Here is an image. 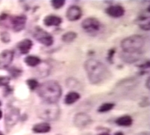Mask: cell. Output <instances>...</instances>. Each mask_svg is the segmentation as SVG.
<instances>
[{"label": "cell", "mask_w": 150, "mask_h": 135, "mask_svg": "<svg viewBox=\"0 0 150 135\" xmlns=\"http://www.w3.org/2000/svg\"><path fill=\"white\" fill-rule=\"evenodd\" d=\"M84 69L86 72L89 82L94 85L104 82L110 77L108 68L98 60L90 59L84 63Z\"/></svg>", "instance_id": "6da1fadb"}, {"label": "cell", "mask_w": 150, "mask_h": 135, "mask_svg": "<svg viewBox=\"0 0 150 135\" xmlns=\"http://www.w3.org/2000/svg\"><path fill=\"white\" fill-rule=\"evenodd\" d=\"M37 93L43 102L57 103L62 95V89L57 81H48L39 85Z\"/></svg>", "instance_id": "7a4b0ae2"}, {"label": "cell", "mask_w": 150, "mask_h": 135, "mask_svg": "<svg viewBox=\"0 0 150 135\" xmlns=\"http://www.w3.org/2000/svg\"><path fill=\"white\" fill-rule=\"evenodd\" d=\"M145 38L140 35H133L124 38L121 42L122 53L131 54H142L145 46Z\"/></svg>", "instance_id": "3957f363"}, {"label": "cell", "mask_w": 150, "mask_h": 135, "mask_svg": "<svg viewBox=\"0 0 150 135\" xmlns=\"http://www.w3.org/2000/svg\"><path fill=\"white\" fill-rule=\"evenodd\" d=\"M60 108L56 103L42 102L36 110L37 116L45 121H55L60 115Z\"/></svg>", "instance_id": "277c9868"}, {"label": "cell", "mask_w": 150, "mask_h": 135, "mask_svg": "<svg viewBox=\"0 0 150 135\" xmlns=\"http://www.w3.org/2000/svg\"><path fill=\"white\" fill-rule=\"evenodd\" d=\"M33 35L35 39L39 42L40 44L44 46L50 47L53 45L54 39L51 34H50L48 32L45 31V29L40 26H36L33 30Z\"/></svg>", "instance_id": "5b68a950"}, {"label": "cell", "mask_w": 150, "mask_h": 135, "mask_svg": "<svg viewBox=\"0 0 150 135\" xmlns=\"http://www.w3.org/2000/svg\"><path fill=\"white\" fill-rule=\"evenodd\" d=\"M21 111L15 107H8L5 116V123L7 128H12L20 119Z\"/></svg>", "instance_id": "8992f818"}, {"label": "cell", "mask_w": 150, "mask_h": 135, "mask_svg": "<svg viewBox=\"0 0 150 135\" xmlns=\"http://www.w3.org/2000/svg\"><path fill=\"white\" fill-rule=\"evenodd\" d=\"M81 26L87 33L94 35L100 31L101 24L100 21L95 17H87L82 22Z\"/></svg>", "instance_id": "52a82bcc"}, {"label": "cell", "mask_w": 150, "mask_h": 135, "mask_svg": "<svg viewBox=\"0 0 150 135\" xmlns=\"http://www.w3.org/2000/svg\"><path fill=\"white\" fill-rule=\"evenodd\" d=\"M9 24L11 29L15 33L21 32L25 28L27 21V17L24 14L11 16L8 17Z\"/></svg>", "instance_id": "ba28073f"}, {"label": "cell", "mask_w": 150, "mask_h": 135, "mask_svg": "<svg viewBox=\"0 0 150 135\" xmlns=\"http://www.w3.org/2000/svg\"><path fill=\"white\" fill-rule=\"evenodd\" d=\"M14 57V51L10 50H5L0 53V70L7 69L11 62H13Z\"/></svg>", "instance_id": "9c48e42d"}, {"label": "cell", "mask_w": 150, "mask_h": 135, "mask_svg": "<svg viewBox=\"0 0 150 135\" xmlns=\"http://www.w3.org/2000/svg\"><path fill=\"white\" fill-rule=\"evenodd\" d=\"M91 123H92V118L85 113H78L74 117V124L77 128H86Z\"/></svg>", "instance_id": "30bf717a"}, {"label": "cell", "mask_w": 150, "mask_h": 135, "mask_svg": "<svg viewBox=\"0 0 150 135\" xmlns=\"http://www.w3.org/2000/svg\"><path fill=\"white\" fill-rule=\"evenodd\" d=\"M149 11V8H148L143 14H141L137 17V24L138 25L140 29L145 31H149L150 29Z\"/></svg>", "instance_id": "8fae6325"}, {"label": "cell", "mask_w": 150, "mask_h": 135, "mask_svg": "<svg viewBox=\"0 0 150 135\" xmlns=\"http://www.w3.org/2000/svg\"><path fill=\"white\" fill-rule=\"evenodd\" d=\"M83 11L79 6L71 5L66 11V17L69 21H77L82 17Z\"/></svg>", "instance_id": "7c38bea8"}, {"label": "cell", "mask_w": 150, "mask_h": 135, "mask_svg": "<svg viewBox=\"0 0 150 135\" xmlns=\"http://www.w3.org/2000/svg\"><path fill=\"white\" fill-rule=\"evenodd\" d=\"M106 14L113 18H120L125 14L124 8L120 5H112L108 7L105 10Z\"/></svg>", "instance_id": "4fadbf2b"}, {"label": "cell", "mask_w": 150, "mask_h": 135, "mask_svg": "<svg viewBox=\"0 0 150 135\" xmlns=\"http://www.w3.org/2000/svg\"><path fill=\"white\" fill-rule=\"evenodd\" d=\"M33 46V41L30 39H23L17 45V48L22 55H26L29 53Z\"/></svg>", "instance_id": "5bb4252c"}, {"label": "cell", "mask_w": 150, "mask_h": 135, "mask_svg": "<svg viewBox=\"0 0 150 135\" xmlns=\"http://www.w3.org/2000/svg\"><path fill=\"white\" fill-rule=\"evenodd\" d=\"M43 23L46 26H59L61 25L62 23V19L59 16L53 15H47L45 17V19L43 20Z\"/></svg>", "instance_id": "9a60e30c"}, {"label": "cell", "mask_w": 150, "mask_h": 135, "mask_svg": "<svg viewBox=\"0 0 150 135\" xmlns=\"http://www.w3.org/2000/svg\"><path fill=\"white\" fill-rule=\"evenodd\" d=\"M32 130L35 134H46L50 131L51 126L48 122H43L33 125Z\"/></svg>", "instance_id": "2e32d148"}, {"label": "cell", "mask_w": 150, "mask_h": 135, "mask_svg": "<svg viewBox=\"0 0 150 135\" xmlns=\"http://www.w3.org/2000/svg\"><path fill=\"white\" fill-rule=\"evenodd\" d=\"M115 123L121 127H130L133 124V119L129 115H124L116 119Z\"/></svg>", "instance_id": "e0dca14e"}, {"label": "cell", "mask_w": 150, "mask_h": 135, "mask_svg": "<svg viewBox=\"0 0 150 135\" xmlns=\"http://www.w3.org/2000/svg\"><path fill=\"white\" fill-rule=\"evenodd\" d=\"M80 98V95L78 93L74 92V91H71L65 95V98H64V103L67 105H71V104H73L75 102H77Z\"/></svg>", "instance_id": "ac0fdd59"}, {"label": "cell", "mask_w": 150, "mask_h": 135, "mask_svg": "<svg viewBox=\"0 0 150 135\" xmlns=\"http://www.w3.org/2000/svg\"><path fill=\"white\" fill-rule=\"evenodd\" d=\"M24 62L29 67L32 68H35V67L38 66L41 63V59L39 57H36V56H27L26 58L24 59Z\"/></svg>", "instance_id": "d6986e66"}, {"label": "cell", "mask_w": 150, "mask_h": 135, "mask_svg": "<svg viewBox=\"0 0 150 135\" xmlns=\"http://www.w3.org/2000/svg\"><path fill=\"white\" fill-rule=\"evenodd\" d=\"M140 56H141L140 54H131V53H122V54L120 55V57L125 62L131 64L137 62L139 59H140Z\"/></svg>", "instance_id": "ffe728a7"}, {"label": "cell", "mask_w": 150, "mask_h": 135, "mask_svg": "<svg viewBox=\"0 0 150 135\" xmlns=\"http://www.w3.org/2000/svg\"><path fill=\"white\" fill-rule=\"evenodd\" d=\"M77 37V34L74 32H68L65 33L62 37V40L65 43H71L74 41Z\"/></svg>", "instance_id": "44dd1931"}, {"label": "cell", "mask_w": 150, "mask_h": 135, "mask_svg": "<svg viewBox=\"0 0 150 135\" xmlns=\"http://www.w3.org/2000/svg\"><path fill=\"white\" fill-rule=\"evenodd\" d=\"M114 107V103H104V104H101V106L99 107L98 109V112H99V113H106V112H108L113 109Z\"/></svg>", "instance_id": "7402d4cb"}, {"label": "cell", "mask_w": 150, "mask_h": 135, "mask_svg": "<svg viewBox=\"0 0 150 135\" xmlns=\"http://www.w3.org/2000/svg\"><path fill=\"white\" fill-rule=\"evenodd\" d=\"M8 73L10 74V77H12V78H18L21 76L23 71L21 69H20L19 68L15 66L11 67L10 69H8Z\"/></svg>", "instance_id": "603a6c76"}, {"label": "cell", "mask_w": 150, "mask_h": 135, "mask_svg": "<svg viewBox=\"0 0 150 135\" xmlns=\"http://www.w3.org/2000/svg\"><path fill=\"white\" fill-rule=\"evenodd\" d=\"M26 84L29 86V89L31 91H33V92L35 90H37L38 87L39 86V83H38V81L34 78L28 79L27 81H26Z\"/></svg>", "instance_id": "cb8c5ba5"}, {"label": "cell", "mask_w": 150, "mask_h": 135, "mask_svg": "<svg viewBox=\"0 0 150 135\" xmlns=\"http://www.w3.org/2000/svg\"><path fill=\"white\" fill-rule=\"evenodd\" d=\"M52 7L54 9H60L63 7L65 4V0H53L50 2Z\"/></svg>", "instance_id": "d4e9b609"}, {"label": "cell", "mask_w": 150, "mask_h": 135, "mask_svg": "<svg viewBox=\"0 0 150 135\" xmlns=\"http://www.w3.org/2000/svg\"><path fill=\"white\" fill-rule=\"evenodd\" d=\"M0 39L5 44H8L11 41V35L8 32L3 31L0 33Z\"/></svg>", "instance_id": "484cf974"}, {"label": "cell", "mask_w": 150, "mask_h": 135, "mask_svg": "<svg viewBox=\"0 0 150 135\" xmlns=\"http://www.w3.org/2000/svg\"><path fill=\"white\" fill-rule=\"evenodd\" d=\"M11 77L8 76H0V87H6L9 86Z\"/></svg>", "instance_id": "4316f807"}, {"label": "cell", "mask_w": 150, "mask_h": 135, "mask_svg": "<svg viewBox=\"0 0 150 135\" xmlns=\"http://www.w3.org/2000/svg\"><path fill=\"white\" fill-rule=\"evenodd\" d=\"M13 93V88L10 85L5 87V89H4V95L5 96H8L9 95H11V93Z\"/></svg>", "instance_id": "83f0119b"}, {"label": "cell", "mask_w": 150, "mask_h": 135, "mask_svg": "<svg viewBox=\"0 0 150 135\" xmlns=\"http://www.w3.org/2000/svg\"><path fill=\"white\" fill-rule=\"evenodd\" d=\"M140 106L142 107H148L149 105V98L146 97L144 98H143L141 101H140Z\"/></svg>", "instance_id": "f1b7e54d"}, {"label": "cell", "mask_w": 150, "mask_h": 135, "mask_svg": "<svg viewBox=\"0 0 150 135\" xmlns=\"http://www.w3.org/2000/svg\"><path fill=\"white\" fill-rule=\"evenodd\" d=\"M115 51H116V50H115V49H110V50L108 51V60H109V61H110V62H111V60H112V57L114 56Z\"/></svg>", "instance_id": "f546056e"}, {"label": "cell", "mask_w": 150, "mask_h": 135, "mask_svg": "<svg viewBox=\"0 0 150 135\" xmlns=\"http://www.w3.org/2000/svg\"><path fill=\"white\" fill-rule=\"evenodd\" d=\"M146 88L148 89H149V77L148 79H147V81H146Z\"/></svg>", "instance_id": "4dcf8cb0"}, {"label": "cell", "mask_w": 150, "mask_h": 135, "mask_svg": "<svg viewBox=\"0 0 150 135\" xmlns=\"http://www.w3.org/2000/svg\"><path fill=\"white\" fill-rule=\"evenodd\" d=\"M137 135H149V133H147V132H142V133L139 134Z\"/></svg>", "instance_id": "1f68e13d"}, {"label": "cell", "mask_w": 150, "mask_h": 135, "mask_svg": "<svg viewBox=\"0 0 150 135\" xmlns=\"http://www.w3.org/2000/svg\"><path fill=\"white\" fill-rule=\"evenodd\" d=\"M98 135H110V134L108 133V132H103V133L98 134Z\"/></svg>", "instance_id": "d6a6232c"}, {"label": "cell", "mask_w": 150, "mask_h": 135, "mask_svg": "<svg viewBox=\"0 0 150 135\" xmlns=\"http://www.w3.org/2000/svg\"><path fill=\"white\" fill-rule=\"evenodd\" d=\"M114 135H124V134H123L122 132H120V131H119V132H116V133Z\"/></svg>", "instance_id": "836d02e7"}, {"label": "cell", "mask_w": 150, "mask_h": 135, "mask_svg": "<svg viewBox=\"0 0 150 135\" xmlns=\"http://www.w3.org/2000/svg\"><path fill=\"white\" fill-rule=\"evenodd\" d=\"M2 118V111L0 110V119Z\"/></svg>", "instance_id": "e575fe53"}, {"label": "cell", "mask_w": 150, "mask_h": 135, "mask_svg": "<svg viewBox=\"0 0 150 135\" xmlns=\"http://www.w3.org/2000/svg\"><path fill=\"white\" fill-rule=\"evenodd\" d=\"M0 135H4V134L2 133V132H0Z\"/></svg>", "instance_id": "d590c367"}, {"label": "cell", "mask_w": 150, "mask_h": 135, "mask_svg": "<svg viewBox=\"0 0 150 135\" xmlns=\"http://www.w3.org/2000/svg\"><path fill=\"white\" fill-rule=\"evenodd\" d=\"M2 105V102H1V101H0V106Z\"/></svg>", "instance_id": "8d00e7d4"}]
</instances>
